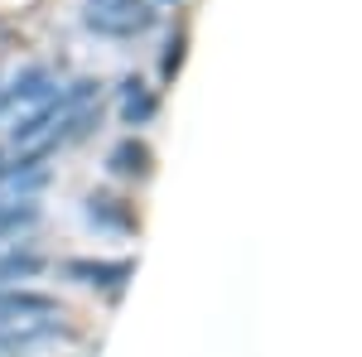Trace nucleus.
<instances>
[{"instance_id":"20e7f679","label":"nucleus","mask_w":362,"mask_h":357,"mask_svg":"<svg viewBox=\"0 0 362 357\" xmlns=\"http://www.w3.org/2000/svg\"><path fill=\"white\" fill-rule=\"evenodd\" d=\"M44 97H54V78L44 73V68H29L25 78H15V83L0 92V111H15V107H39Z\"/></svg>"},{"instance_id":"7ed1b4c3","label":"nucleus","mask_w":362,"mask_h":357,"mask_svg":"<svg viewBox=\"0 0 362 357\" xmlns=\"http://www.w3.org/2000/svg\"><path fill=\"white\" fill-rule=\"evenodd\" d=\"M44 184H49L44 155H20V160L0 165V203H25L29 193H39Z\"/></svg>"},{"instance_id":"6e6552de","label":"nucleus","mask_w":362,"mask_h":357,"mask_svg":"<svg viewBox=\"0 0 362 357\" xmlns=\"http://www.w3.org/2000/svg\"><path fill=\"white\" fill-rule=\"evenodd\" d=\"M150 116H155V97L140 83H131L126 87V102H121V121H126V126H145Z\"/></svg>"},{"instance_id":"423d86ee","label":"nucleus","mask_w":362,"mask_h":357,"mask_svg":"<svg viewBox=\"0 0 362 357\" xmlns=\"http://www.w3.org/2000/svg\"><path fill=\"white\" fill-rule=\"evenodd\" d=\"M131 271H136L131 261H68V275L83 285H121Z\"/></svg>"},{"instance_id":"1a4fd4ad","label":"nucleus","mask_w":362,"mask_h":357,"mask_svg":"<svg viewBox=\"0 0 362 357\" xmlns=\"http://www.w3.org/2000/svg\"><path fill=\"white\" fill-rule=\"evenodd\" d=\"M87 203H92V208H87V213H92V222H107V227H131V218L112 208L116 198H87Z\"/></svg>"},{"instance_id":"0eeeda50","label":"nucleus","mask_w":362,"mask_h":357,"mask_svg":"<svg viewBox=\"0 0 362 357\" xmlns=\"http://www.w3.org/2000/svg\"><path fill=\"white\" fill-rule=\"evenodd\" d=\"M112 169L126 174V179H145V174H150V150H145L140 140H121L112 150Z\"/></svg>"},{"instance_id":"f257e3e1","label":"nucleus","mask_w":362,"mask_h":357,"mask_svg":"<svg viewBox=\"0 0 362 357\" xmlns=\"http://www.w3.org/2000/svg\"><path fill=\"white\" fill-rule=\"evenodd\" d=\"M92 111H97V83H73L54 97H44L34 111H25L10 126V140L20 155H49L54 145L83 136L92 126Z\"/></svg>"},{"instance_id":"f03ea898","label":"nucleus","mask_w":362,"mask_h":357,"mask_svg":"<svg viewBox=\"0 0 362 357\" xmlns=\"http://www.w3.org/2000/svg\"><path fill=\"white\" fill-rule=\"evenodd\" d=\"M87 29L107 34V39H136L150 29V5L145 0H87Z\"/></svg>"},{"instance_id":"39448f33","label":"nucleus","mask_w":362,"mask_h":357,"mask_svg":"<svg viewBox=\"0 0 362 357\" xmlns=\"http://www.w3.org/2000/svg\"><path fill=\"white\" fill-rule=\"evenodd\" d=\"M0 319H58V300L15 290V295H0Z\"/></svg>"}]
</instances>
